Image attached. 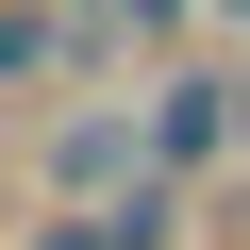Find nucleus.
Here are the masks:
<instances>
[{
	"instance_id": "obj_3",
	"label": "nucleus",
	"mask_w": 250,
	"mask_h": 250,
	"mask_svg": "<svg viewBox=\"0 0 250 250\" xmlns=\"http://www.w3.org/2000/svg\"><path fill=\"white\" fill-rule=\"evenodd\" d=\"M50 67V17H17V0H0V83H34Z\"/></svg>"
},
{
	"instance_id": "obj_5",
	"label": "nucleus",
	"mask_w": 250,
	"mask_h": 250,
	"mask_svg": "<svg viewBox=\"0 0 250 250\" xmlns=\"http://www.w3.org/2000/svg\"><path fill=\"white\" fill-rule=\"evenodd\" d=\"M233 134H250V83H233Z\"/></svg>"
},
{
	"instance_id": "obj_1",
	"label": "nucleus",
	"mask_w": 250,
	"mask_h": 250,
	"mask_svg": "<svg viewBox=\"0 0 250 250\" xmlns=\"http://www.w3.org/2000/svg\"><path fill=\"white\" fill-rule=\"evenodd\" d=\"M134 134H150V167H167V184H184V167H217V150H233V83H200V67H184Z\"/></svg>"
},
{
	"instance_id": "obj_2",
	"label": "nucleus",
	"mask_w": 250,
	"mask_h": 250,
	"mask_svg": "<svg viewBox=\"0 0 250 250\" xmlns=\"http://www.w3.org/2000/svg\"><path fill=\"white\" fill-rule=\"evenodd\" d=\"M167 233H184V184H134V200L100 217V250H167Z\"/></svg>"
},
{
	"instance_id": "obj_4",
	"label": "nucleus",
	"mask_w": 250,
	"mask_h": 250,
	"mask_svg": "<svg viewBox=\"0 0 250 250\" xmlns=\"http://www.w3.org/2000/svg\"><path fill=\"white\" fill-rule=\"evenodd\" d=\"M34 250H100V217H83V233H34Z\"/></svg>"
}]
</instances>
